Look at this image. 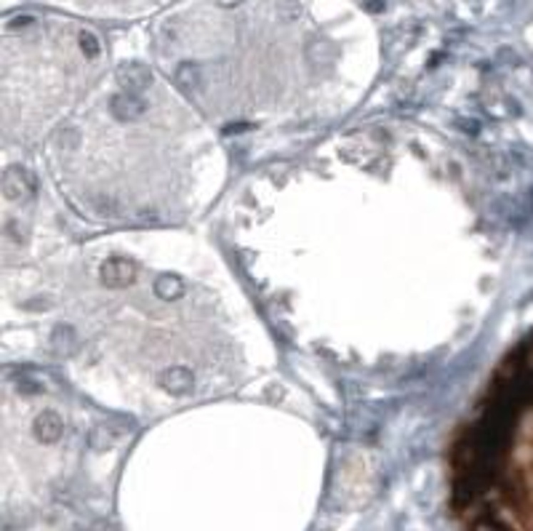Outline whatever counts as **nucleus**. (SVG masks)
Returning a JSON list of instances; mask_svg holds the SVG:
<instances>
[{"label": "nucleus", "mask_w": 533, "mask_h": 531, "mask_svg": "<svg viewBox=\"0 0 533 531\" xmlns=\"http://www.w3.org/2000/svg\"><path fill=\"white\" fill-rule=\"evenodd\" d=\"M121 91L107 96L104 123L61 126L54 166L67 198L99 219L144 222L192 208L198 166L208 161L211 139L200 126L161 123L144 91L152 70L126 61L115 70Z\"/></svg>", "instance_id": "obj_1"}, {"label": "nucleus", "mask_w": 533, "mask_h": 531, "mask_svg": "<svg viewBox=\"0 0 533 531\" xmlns=\"http://www.w3.org/2000/svg\"><path fill=\"white\" fill-rule=\"evenodd\" d=\"M448 500L464 531H533V337L499 363L456 430Z\"/></svg>", "instance_id": "obj_2"}, {"label": "nucleus", "mask_w": 533, "mask_h": 531, "mask_svg": "<svg viewBox=\"0 0 533 531\" xmlns=\"http://www.w3.org/2000/svg\"><path fill=\"white\" fill-rule=\"evenodd\" d=\"M216 3H219L222 9H232V6H240L243 0H216Z\"/></svg>", "instance_id": "obj_3"}]
</instances>
